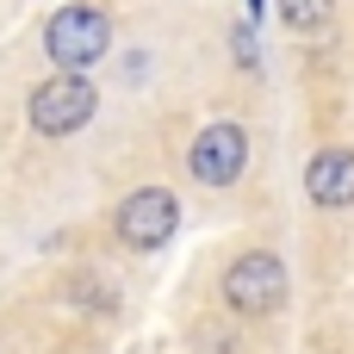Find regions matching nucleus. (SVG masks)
I'll return each mask as SVG.
<instances>
[{"label":"nucleus","mask_w":354,"mask_h":354,"mask_svg":"<svg viewBox=\"0 0 354 354\" xmlns=\"http://www.w3.org/2000/svg\"><path fill=\"white\" fill-rule=\"evenodd\" d=\"M44 50L62 75H81L87 62H100L112 50V25L100 6H62L50 25H44Z\"/></svg>","instance_id":"1"},{"label":"nucleus","mask_w":354,"mask_h":354,"mask_svg":"<svg viewBox=\"0 0 354 354\" xmlns=\"http://www.w3.org/2000/svg\"><path fill=\"white\" fill-rule=\"evenodd\" d=\"M93 106H100V93H93V81L87 75H50V81H37L31 87V131L37 137H75L87 118H93Z\"/></svg>","instance_id":"2"},{"label":"nucleus","mask_w":354,"mask_h":354,"mask_svg":"<svg viewBox=\"0 0 354 354\" xmlns=\"http://www.w3.org/2000/svg\"><path fill=\"white\" fill-rule=\"evenodd\" d=\"M243 168H249V137H243V124H230V118H212L199 137H193V156H187V174L199 180V187H236L243 180Z\"/></svg>","instance_id":"3"},{"label":"nucleus","mask_w":354,"mask_h":354,"mask_svg":"<svg viewBox=\"0 0 354 354\" xmlns=\"http://www.w3.org/2000/svg\"><path fill=\"white\" fill-rule=\"evenodd\" d=\"M174 224H180V199H174L168 187H137V193L112 212V230H118L124 249H162V243L174 236Z\"/></svg>","instance_id":"4"},{"label":"nucleus","mask_w":354,"mask_h":354,"mask_svg":"<svg viewBox=\"0 0 354 354\" xmlns=\"http://www.w3.org/2000/svg\"><path fill=\"white\" fill-rule=\"evenodd\" d=\"M224 299H230V311H243V317L280 311V305H286V261L268 255V249L243 255V261L224 274Z\"/></svg>","instance_id":"5"},{"label":"nucleus","mask_w":354,"mask_h":354,"mask_svg":"<svg viewBox=\"0 0 354 354\" xmlns=\"http://www.w3.org/2000/svg\"><path fill=\"white\" fill-rule=\"evenodd\" d=\"M311 205H354V149H324L305 168Z\"/></svg>","instance_id":"6"},{"label":"nucleus","mask_w":354,"mask_h":354,"mask_svg":"<svg viewBox=\"0 0 354 354\" xmlns=\"http://www.w3.org/2000/svg\"><path fill=\"white\" fill-rule=\"evenodd\" d=\"M280 19L292 31H324L336 19V0H280Z\"/></svg>","instance_id":"7"},{"label":"nucleus","mask_w":354,"mask_h":354,"mask_svg":"<svg viewBox=\"0 0 354 354\" xmlns=\"http://www.w3.org/2000/svg\"><path fill=\"white\" fill-rule=\"evenodd\" d=\"M230 50H236V68H243V75H261V50H255V25H236Z\"/></svg>","instance_id":"8"},{"label":"nucleus","mask_w":354,"mask_h":354,"mask_svg":"<svg viewBox=\"0 0 354 354\" xmlns=\"http://www.w3.org/2000/svg\"><path fill=\"white\" fill-rule=\"evenodd\" d=\"M249 12H255V19H261V0H249Z\"/></svg>","instance_id":"9"}]
</instances>
